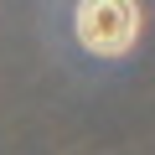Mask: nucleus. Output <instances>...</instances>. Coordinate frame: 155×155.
I'll return each mask as SVG.
<instances>
[{
  "label": "nucleus",
  "instance_id": "f257e3e1",
  "mask_svg": "<svg viewBox=\"0 0 155 155\" xmlns=\"http://www.w3.org/2000/svg\"><path fill=\"white\" fill-rule=\"evenodd\" d=\"M72 31L93 57H124L140 36V5L134 0H78Z\"/></svg>",
  "mask_w": 155,
  "mask_h": 155
}]
</instances>
